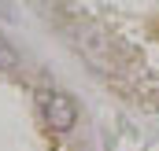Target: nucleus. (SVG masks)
I'll list each match as a JSON object with an SVG mask.
<instances>
[{"label": "nucleus", "instance_id": "nucleus-2", "mask_svg": "<svg viewBox=\"0 0 159 151\" xmlns=\"http://www.w3.org/2000/svg\"><path fill=\"white\" fill-rule=\"evenodd\" d=\"M0 67H4V70H11V67H19V55H15V48H7L4 41H0Z\"/></svg>", "mask_w": 159, "mask_h": 151}, {"label": "nucleus", "instance_id": "nucleus-1", "mask_svg": "<svg viewBox=\"0 0 159 151\" xmlns=\"http://www.w3.org/2000/svg\"><path fill=\"white\" fill-rule=\"evenodd\" d=\"M44 114H48V122H52L59 133H67V129L78 122V107H74V100H70L67 92H52L48 103H44Z\"/></svg>", "mask_w": 159, "mask_h": 151}]
</instances>
